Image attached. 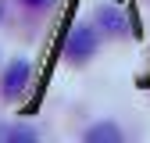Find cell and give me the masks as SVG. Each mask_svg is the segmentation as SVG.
Segmentation results:
<instances>
[{"label":"cell","mask_w":150,"mask_h":143,"mask_svg":"<svg viewBox=\"0 0 150 143\" xmlns=\"http://www.w3.org/2000/svg\"><path fill=\"white\" fill-rule=\"evenodd\" d=\"M64 54L71 61H86L97 54V32H93V25H75L68 32V40H64Z\"/></svg>","instance_id":"obj_1"},{"label":"cell","mask_w":150,"mask_h":143,"mask_svg":"<svg viewBox=\"0 0 150 143\" xmlns=\"http://www.w3.org/2000/svg\"><path fill=\"white\" fill-rule=\"evenodd\" d=\"M29 75H32V64H29V61H22V57L11 61L7 72H4V86H0V93H4L7 100H14V97L29 86Z\"/></svg>","instance_id":"obj_2"},{"label":"cell","mask_w":150,"mask_h":143,"mask_svg":"<svg viewBox=\"0 0 150 143\" xmlns=\"http://www.w3.org/2000/svg\"><path fill=\"white\" fill-rule=\"evenodd\" d=\"M97 25H100L107 36H122V32L129 29L125 14H122L118 7H97Z\"/></svg>","instance_id":"obj_3"},{"label":"cell","mask_w":150,"mask_h":143,"mask_svg":"<svg viewBox=\"0 0 150 143\" xmlns=\"http://www.w3.org/2000/svg\"><path fill=\"white\" fill-rule=\"evenodd\" d=\"M36 139H40V132L32 125H18V122L0 125V143H36Z\"/></svg>","instance_id":"obj_4"},{"label":"cell","mask_w":150,"mask_h":143,"mask_svg":"<svg viewBox=\"0 0 150 143\" xmlns=\"http://www.w3.org/2000/svg\"><path fill=\"white\" fill-rule=\"evenodd\" d=\"M86 143H122V129L115 122H97L86 129Z\"/></svg>","instance_id":"obj_5"},{"label":"cell","mask_w":150,"mask_h":143,"mask_svg":"<svg viewBox=\"0 0 150 143\" xmlns=\"http://www.w3.org/2000/svg\"><path fill=\"white\" fill-rule=\"evenodd\" d=\"M22 4H25V7H50L54 0H22Z\"/></svg>","instance_id":"obj_6"}]
</instances>
